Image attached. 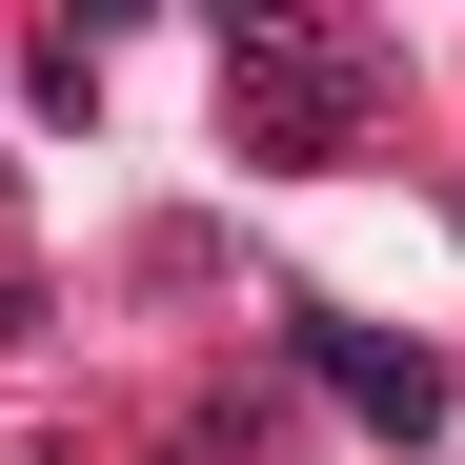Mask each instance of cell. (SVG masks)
Segmentation results:
<instances>
[{"label":"cell","mask_w":465,"mask_h":465,"mask_svg":"<svg viewBox=\"0 0 465 465\" xmlns=\"http://www.w3.org/2000/svg\"><path fill=\"white\" fill-rule=\"evenodd\" d=\"M223 82H243L263 142H344V122H364V61L303 41V21H223Z\"/></svg>","instance_id":"6da1fadb"},{"label":"cell","mask_w":465,"mask_h":465,"mask_svg":"<svg viewBox=\"0 0 465 465\" xmlns=\"http://www.w3.org/2000/svg\"><path fill=\"white\" fill-rule=\"evenodd\" d=\"M303 364H324V384H344V405H364L384 445H425V425H445V384H425L405 344H364V324H303Z\"/></svg>","instance_id":"7a4b0ae2"}]
</instances>
